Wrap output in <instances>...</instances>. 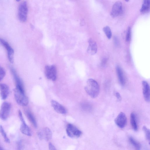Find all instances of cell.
<instances>
[{
    "instance_id": "obj_1",
    "label": "cell",
    "mask_w": 150,
    "mask_h": 150,
    "mask_svg": "<svg viewBox=\"0 0 150 150\" xmlns=\"http://www.w3.org/2000/svg\"><path fill=\"white\" fill-rule=\"evenodd\" d=\"M84 89L87 93L93 98L97 97L99 93V87L98 83L92 79L87 80Z\"/></svg>"
},
{
    "instance_id": "obj_2",
    "label": "cell",
    "mask_w": 150,
    "mask_h": 150,
    "mask_svg": "<svg viewBox=\"0 0 150 150\" xmlns=\"http://www.w3.org/2000/svg\"><path fill=\"white\" fill-rule=\"evenodd\" d=\"M14 95L18 105L25 106L28 104V100L25 94L24 89L16 86Z\"/></svg>"
},
{
    "instance_id": "obj_3",
    "label": "cell",
    "mask_w": 150,
    "mask_h": 150,
    "mask_svg": "<svg viewBox=\"0 0 150 150\" xmlns=\"http://www.w3.org/2000/svg\"><path fill=\"white\" fill-rule=\"evenodd\" d=\"M28 13V6L26 1L21 2L18 7V17L19 20L23 22L26 21Z\"/></svg>"
},
{
    "instance_id": "obj_4",
    "label": "cell",
    "mask_w": 150,
    "mask_h": 150,
    "mask_svg": "<svg viewBox=\"0 0 150 150\" xmlns=\"http://www.w3.org/2000/svg\"><path fill=\"white\" fill-rule=\"evenodd\" d=\"M66 131L68 136L71 138L79 137L82 134L81 131L74 125L70 123L67 125Z\"/></svg>"
},
{
    "instance_id": "obj_5",
    "label": "cell",
    "mask_w": 150,
    "mask_h": 150,
    "mask_svg": "<svg viewBox=\"0 0 150 150\" xmlns=\"http://www.w3.org/2000/svg\"><path fill=\"white\" fill-rule=\"evenodd\" d=\"M45 74L46 78L52 81L57 79V71L55 65L46 66L45 68Z\"/></svg>"
},
{
    "instance_id": "obj_6",
    "label": "cell",
    "mask_w": 150,
    "mask_h": 150,
    "mask_svg": "<svg viewBox=\"0 0 150 150\" xmlns=\"http://www.w3.org/2000/svg\"><path fill=\"white\" fill-rule=\"evenodd\" d=\"M11 108V104L8 102H4L1 105L0 109V118L5 120L8 118Z\"/></svg>"
},
{
    "instance_id": "obj_7",
    "label": "cell",
    "mask_w": 150,
    "mask_h": 150,
    "mask_svg": "<svg viewBox=\"0 0 150 150\" xmlns=\"http://www.w3.org/2000/svg\"><path fill=\"white\" fill-rule=\"evenodd\" d=\"M18 115L22 124L20 127V130L23 134L29 136H32L31 130L25 122L23 118L22 113L20 110L18 111Z\"/></svg>"
},
{
    "instance_id": "obj_8",
    "label": "cell",
    "mask_w": 150,
    "mask_h": 150,
    "mask_svg": "<svg viewBox=\"0 0 150 150\" xmlns=\"http://www.w3.org/2000/svg\"><path fill=\"white\" fill-rule=\"evenodd\" d=\"M115 122L116 125L120 128H123L126 126L127 118L125 114L120 112L115 119Z\"/></svg>"
},
{
    "instance_id": "obj_9",
    "label": "cell",
    "mask_w": 150,
    "mask_h": 150,
    "mask_svg": "<svg viewBox=\"0 0 150 150\" xmlns=\"http://www.w3.org/2000/svg\"><path fill=\"white\" fill-rule=\"evenodd\" d=\"M0 42L6 49L8 54V57L9 61L11 63L13 61L14 51L13 49L8 43L2 39L0 38Z\"/></svg>"
},
{
    "instance_id": "obj_10",
    "label": "cell",
    "mask_w": 150,
    "mask_h": 150,
    "mask_svg": "<svg viewBox=\"0 0 150 150\" xmlns=\"http://www.w3.org/2000/svg\"><path fill=\"white\" fill-rule=\"evenodd\" d=\"M122 5L120 1H116L113 5L111 11V15L113 17H116L120 15L122 13Z\"/></svg>"
},
{
    "instance_id": "obj_11",
    "label": "cell",
    "mask_w": 150,
    "mask_h": 150,
    "mask_svg": "<svg viewBox=\"0 0 150 150\" xmlns=\"http://www.w3.org/2000/svg\"><path fill=\"white\" fill-rule=\"evenodd\" d=\"M38 134L39 139L41 140L44 139L47 141L51 139L52 136L51 130L47 127L39 131Z\"/></svg>"
},
{
    "instance_id": "obj_12",
    "label": "cell",
    "mask_w": 150,
    "mask_h": 150,
    "mask_svg": "<svg viewBox=\"0 0 150 150\" xmlns=\"http://www.w3.org/2000/svg\"><path fill=\"white\" fill-rule=\"evenodd\" d=\"M143 93L145 100L147 102H149L150 100V87L148 83L145 81L142 82Z\"/></svg>"
},
{
    "instance_id": "obj_13",
    "label": "cell",
    "mask_w": 150,
    "mask_h": 150,
    "mask_svg": "<svg viewBox=\"0 0 150 150\" xmlns=\"http://www.w3.org/2000/svg\"><path fill=\"white\" fill-rule=\"evenodd\" d=\"M51 104L54 110L57 112L62 114L66 113L67 110L65 108L56 101L52 100L51 101Z\"/></svg>"
},
{
    "instance_id": "obj_14",
    "label": "cell",
    "mask_w": 150,
    "mask_h": 150,
    "mask_svg": "<svg viewBox=\"0 0 150 150\" xmlns=\"http://www.w3.org/2000/svg\"><path fill=\"white\" fill-rule=\"evenodd\" d=\"M89 45L87 49L88 52L91 55L95 54L97 52L98 47L95 41L92 39L88 40Z\"/></svg>"
},
{
    "instance_id": "obj_15",
    "label": "cell",
    "mask_w": 150,
    "mask_h": 150,
    "mask_svg": "<svg viewBox=\"0 0 150 150\" xmlns=\"http://www.w3.org/2000/svg\"><path fill=\"white\" fill-rule=\"evenodd\" d=\"M9 93V88L8 86L5 83H0V93L2 99H6L8 96Z\"/></svg>"
},
{
    "instance_id": "obj_16",
    "label": "cell",
    "mask_w": 150,
    "mask_h": 150,
    "mask_svg": "<svg viewBox=\"0 0 150 150\" xmlns=\"http://www.w3.org/2000/svg\"><path fill=\"white\" fill-rule=\"evenodd\" d=\"M116 71L120 83L122 85H124L125 83V81L122 69L120 66H117L116 67Z\"/></svg>"
},
{
    "instance_id": "obj_17",
    "label": "cell",
    "mask_w": 150,
    "mask_h": 150,
    "mask_svg": "<svg viewBox=\"0 0 150 150\" xmlns=\"http://www.w3.org/2000/svg\"><path fill=\"white\" fill-rule=\"evenodd\" d=\"M130 122L132 129L135 131L138 129L136 114L134 112H132L130 115Z\"/></svg>"
},
{
    "instance_id": "obj_18",
    "label": "cell",
    "mask_w": 150,
    "mask_h": 150,
    "mask_svg": "<svg viewBox=\"0 0 150 150\" xmlns=\"http://www.w3.org/2000/svg\"><path fill=\"white\" fill-rule=\"evenodd\" d=\"M11 70L16 82V86L24 89L23 82L17 74L15 69L13 68H11Z\"/></svg>"
},
{
    "instance_id": "obj_19",
    "label": "cell",
    "mask_w": 150,
    "mask_h": 150,
    "mask_svg": "<svg viewBox=\"0 0 150 150\" xmlns=\"http://www.w3.org/2000/svg\"><path fill=\"white\" fill-rule=\"evenodd\" d=\"M26 114L28 120L35 128L37 127V124L35 119L32 113L28 110L26 111Z\"/></svg>"
},
{
    "instance_id": "obj_20",
    "label": "cell",
    "mask_w": 150,
    "mask_h": 150,
    "mask_svg": "<svg viewBox=\"0 0 150 150\" xmlns=\"http://www.w3.org/2000/svg\"><path fill=\"white\" fill-rule=\"evenodd\" d=\"M150 2L149 0H144L140 9V12L143 13L148 12L150 9Z\"/></svg>"
},
{
    "instance_id": "obj_21",
    "label": "cell",
    "mask_w": 150,
    "mask_h": 150,
    "mask_svg": "<svg viewBox=\"0 0 150 150\" xmlns=\"http://www.w3.org/2000/svg\"><path fill=\"white\" fill-rule=\"evenodd\" d=\"M129 140L131 144L137 150H140L141 146L140 144L132 137L129 138Z\"/></svg>"
},
{
    "instance_id": "obj_22",
    "label": "cell",
    "mask_w": 150,
    "mask_h": 150,
    "mask_svg": "<svg viewBox=\"0 0 150 150\" xmlns=\"http://www.w3.org/2000/svg\"><path fill=\"white\" fill-rule=\"evenodd\" d=\"M103 30L107 37L108 39H110L112 36V33L110 28L108 26L104 27Z\"/></svg>"
},
{
    "instance_id": "obj_23",
    "label": "cell",
    "mask_w": 150,
    "mask_h": 150,
    "mask_svg": "<svg viewBox=\"0 0 150 150\" xmlns=\"http://www.w3.org/2000/svg\"><path fill=\"white\" fill-rule=\"evenodd\" d=\"M0 132L3 137L5 141L7 143H10V140L8 137L3 127L1 125H0Z\"/></svg>"
},
{
    "instance_id": "obj_24",
    "label": "cell",
    "mask_w": 150,
    "mask_h": 150,
    "mask_svg": "<svg viewBox=\"0 0 150 150\" xmlns=\"http://www.w3.org/2000/svg\"><path fill=\"white\" fill-rule=\"evenodd\" d=\"M142 129L144 131L146 138L147 140L150 141V130L146 126H144L142 127Z\"/></svg>"
},
{
    "instance_id": "obj_25",
    "label": "cell",
    "mask_w": 150,
    "mask_h": 150,
    "mask_svg": "<svg viewBox=\"0 0 150 150\" xmlns=\"http://www.w3.org/2000/svg\"><path fill=\"white\" fill-rule=\"evenodd\" d=\"M131 36V28L130 27H128L127 29L125 36V40L126 42L129 41Z\"/></svg>"
},
{
    "instance_id": "obj_26",
    "label": "cell",
    "mask_w": 150,
    "mask_h": 150,
    "mask_svg": "<svg viewBox=\"0 0 150 150\" xmlns=\"http://www.w3.org/2000/svg\"><path fill=\"white\" fill-rule=\"evenodd\" d=\"M5 74L4 69L0 66V81L4 78Z\"/></svg>"
},
{
    "instance_id": "obj_27",
    "label": "cell",
    "mask_w": 150,
    "mask_h": 150,
    "mask_svg": "<svg viewBox=\"0 0 150 150\" xmlns=\"http://www.w3.org/2000/svg\"><path fill=\"white\" fill-rule=\"evenodd\" d=\"M49 150H57L54 145L50 142L49 144Z\"/></svg>"
},
{
    "instance_id": "obj_28",
    "label": "cell",
    "mask_w": 150,
    "mask_h": 150,
    "mask_svg": "<svg viewBox=\"0 0 150 150\" xmlns=\"http://www.w3.org/2000/svg\"><path fill=\"white\" fill-rule=\"evenodd\" d=\"M115 96L118 101H120L121 100V96L120 94L118 92H115Z\"/></svg>"
},
{
    "instance_id": "obj_29",
    "label": "cell",
    "mask_w": 150,
    "mask_h": 150,
    "mask_svg": "<svg viewBox=\"0 0 150 150\" xmlns=\"http://www.w3.org/2000/svg\"><path fill=\"white\" fill-rule=\"evenodd\" d=\"M22 145L21 142H18L17 144V148L18 150H21L22 148Z\"/></svg>"
},
{
    "instance_id": "obj_30",
    "label": "cell",
    "mask_w": 150,
    "mask_h": 150,
    "mask_svg": "<svg viewBox=\"0 0 150 150\" xmlns=\"http://www.w3.org/2000/svg\"><path fill=\"white\" fill-rule=\"evenodd\" d=\"M0 150H5L2 147L0 146Z\"/></svg>"
}]
</instances>
